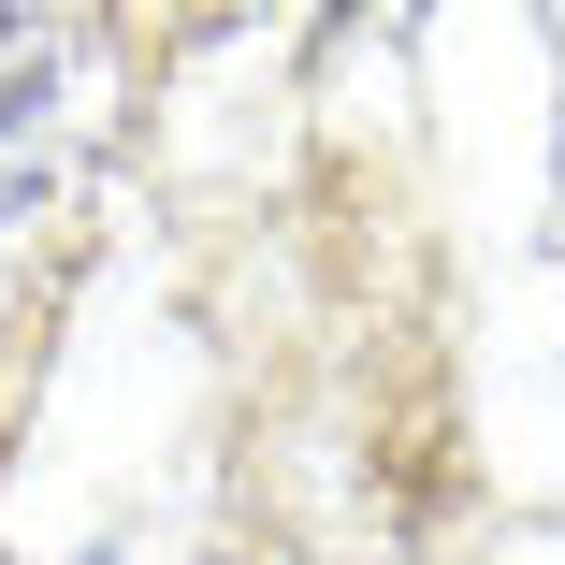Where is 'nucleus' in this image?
I'll return each mask as SVG.
<instances>
[{
  "instance_id": "obj_1",
  "label": "nucleus",
  "mask_w": 565,
  "mask_h": 565,
  "mask_svg": "<svg viewBox=\"0 0 565 565\" xmlns=\"http://www.w3.org/2000/svg\"><path fill=\"white\" fill-rule=\"evenodd\" d=\"M87 117H102V44L73 15H0V233L58 203Z\"/></svg>"
}]
</instances>
